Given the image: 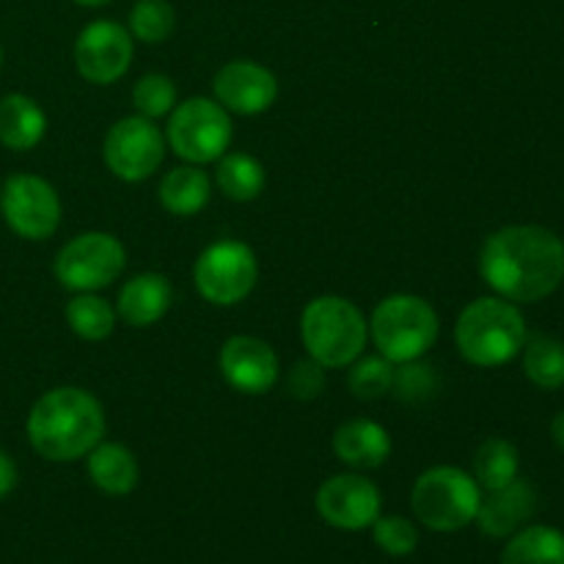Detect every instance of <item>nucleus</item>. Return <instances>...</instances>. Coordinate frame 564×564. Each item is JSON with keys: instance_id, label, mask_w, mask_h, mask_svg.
Returning <instances> with one entry per match:
<instances>
[{"instance_id": "obj_1", "label": "nucleus", "mask_w": 564, "mask_h": 564, "mask_svg": "<svg viewBox=\"0 0 564 564\" xmlns=\"http://www.w3.org/2000/svg\"><path fill=\"white\" fill-rule=\"evenodd\" d=\"M479 273L505 301L538 303L560 290L564 246L545 226H505L485 240Z\"/></svg>"}, {"instance_id": "obj_2", "label": "nucleus", "mask_w": 564, "mask_h": 564, "mask_svg": "<svg viewBox=\"0 0 564 564\" xmlns=\"http://www.w3.org/2000/svg\"><path fill=\"white\" fill-rule=\"evenodd\" d=\"M105 435V411L83 389H53L28 413L31 446L50 463H72L94 449Z\"/></svg>"}, {"instance_id": "obj_3", "label": "nucleus", "mask_w": 564, "mask_h": 564, "mask_svg": "<svg viewBox=\"0 0 564 564\" xmlns=\"http://www.w3.org/2000/svg\"><path fill=\"white\" fill-rule=\"evenodd\" d=\"M455 341L460 356L474 367H501L527 345V319L505 297H479L463 308Z\"/></svg>"}, {"instance_id": "obj_4", "label": "nucleus", "mask_w": 564, "mask_h": 564, "mask_svg": "<svg viewBox=\"0 0 564 564\" xmlns=\"http://www.w3.org/2000/svg\"><path fill=\"white\" fill-rule=\"evenodd\" d=\"M303 347L325 369L350 367L367 347L369 325L361 308L339 295L314 297L301 317Z\"/></svg>"}, {"instance_id": "obj_5", "label": "nucleus", "mask_w": 564, "mask_h": 564, "mask_svg": "<svg viewBox=\"0 0 564 564\" xmlns=\"http://www.w3.org/2000/svg\"><path fill=\"white\" fill-rule=\"evenodd\" d=\"M479 485L471 474L455 466H435L416 479L411 490L413 516L433 532H460L474 523L479 510Z\"/></svg>"}, {"instance_id": "obj_6", "label": "nucleus", "mask_w": 564, "mask_h": 564, "mask_svg": "<svg viewBox=\"0 0 564 564\" xmlns=\"http://www.w3.org/2000/svg\"><path fill=\"white\" fill-rule=\"evenodd\" d=\"M369 328L380 356L391 364H411L435 345L441 323L424 297L391 295L378 303Z\"/></svg>"}, {"instance_id": "obj_7", "label": "nucleus", "mask_w": 564, "mask_h": 564, "mask_svg": "<svg viewBox=\"0 0 564 564\" xmlns=\"http://www.w3.org/2000/svg\"><path fill=\"white\" fill-rule=\"evenodd\" d=\"M169 138L174 154L193 165L224 158L231 143L229 110L207 97H193L171 110Z\"/></svg>"}, {"instance_id": "obj_8", "label": "nucleus", "mask_w": 564, "mask_h": 564, "mask_svg": "<svg viewBox=\"0 0 564 564\" xmlns=\"http://www.w3.org/2000/svg\"><path fill=\"white\" fill-rule=\"evenodd\" d=\"M127 264V251L113 235L86 231L58 251L53 273L72 292H94L113 284Z\"/></svg>"}, {"instance_id": "obj_9", "label": "nucleus", "mask_w": 564, "mask_h": 564, "mask_svg": "<svg viewBox=\"0 0 564 564\" xmlns=\"http://www.w3.org/2000/svg\"><path fill=\"white\" fill-rule=\"evenodd\" d=\"M259 279V262L240 240H220L209 246L193 268V281L204 301L215 306H235L246 301Z\"/></svg>"}, {"instance_id": "obj_10", "label": "nucleus", "mask_w": 564, "mask_h": 564, "mask_svg": "<svg viewBox=\"0 0 564 564\" xmlns=\"http://www.w3.org/2000/svg\"><path fill=\"white\" fill-rule=\"evenodd\" d=\"M0 209L11 231L25 240H47L61 224V198L36 174H14L0 191Z\"/></svg>"}, {"instance_id": "obj_11", "label": "nucleus", "mask_w": 564, "mask_h": 564, "mask_svg": "<svg viewBox=\"0 0 564 564\" xmlns=\"http://www.w3.org/2000/svg\"><path fill=\"white\" fill-rule=\"evenodd\" d=\"M102 154L119 180L143 182L163 163L165 138L147 116H127L108 130Z\"/></svg>"}, {"instance_id": "obj_12", "label": "nucleus", "mask_w": 564, "mask_h": 564, "mask_svg": "<svg viewBox=\"0 0 564 564\" xmlns=\"http://www.w3.org/2000/svg\"><path fill=\"white\" fill-rule=\"evenodd\" d=\"M317 516L341 532H361L380 518V490L361 474H336L319 485L314 496Z\"/></svg>"}, {"instance_id": "obj_13", "label": "nucleus", "mask_w": 564, "mask_h": 564, "mask_svg": "<svg viewBox=\"0 0 564 564\" xmlns=\"http://www.w3.org/2000/svg\"><path fill=\"white\" fill-rule=\"evenodd\" d=\"M132 61V36L113 20H97L80 31L75 42V66L83 80L110 86L119 80Z\"/></svg>"}, {"instance_id": "obj_14", "label": "nucleus", "mask_w": 564, "mask_h": 564, "mask_svg": "<svg viewBox=\"0 0 564 564\" xmlns=\"http://www.w3.org/2000/svg\"><path fill=\"white\" fill-rule=\"evenodd\" d=\"M220 372L240 394H268L279 380V358L257 336H231L220 347Z\"/></svg>"}, {"instance_id": "obj_15", "label": "nucleus", "mask_w": 564, "mask_h": 564, "mask_svg": "<svg viewBox=\"0 0 564 564\" xmlns=\"http://www.w3.org/2000/svg\"><path fill=\"white\" fill-rule=\"evenodd\" d=\"M215 99L237 116L264 113L279 97V80L253 61H231L215 75Z\"/></svg>"}, {"instance_id": "obj_16", "label": "nucleus", "mask_w": 564, "mask_h": 564, "mask_svg": "<svg viewBox=\"0 0 564 564\" xmlns=\"http://www.w3.org/2000/svg\"><path fill=\"white\" fill-rule=\"evenodd\" d=\"M538 510V494L527 479H512L510 485L499 490H488V499L479 501V510L474 523L479 532L494 540L512 538L532 521Z\"/></svg>"}, {"instance_id": "obj_17", "label": "nucleus", "mask_w": 564, "mask_h": 564, "mask_svg": "<svg viewBox=\"0 0 564 564\" xmlns=\"http://www.w3.org/2000/svg\"><path fill=\"white\" fill-rule=\"evenodd\" d=\"M171 301H174V290H171L165 275L141 273L121 286L116 314L132 328H149L165 317Z\"/></svg>"}, {"instance_id": "obj_18", "label": "nucleus", "mask_w": 564, "mask_h": 564, "mask_svg": "<svg viewBox=\"0 0 564 564\" xmlns=\"http://www.w3.org/2000/svg\"><path fill=\"white\" fill-rule=\"evenodd\" d=\"M334 452L345 466L358 468V471H372L389 460L391 438L378 422L352 419L336 430Z\"/></svg>"}, {"instance_id": "obj_19", "label": "nucleus", "mask_w": 564, "mask_h": 564, "mask_svg": "<svg viewBox=\"0 0 564 564\" xmlns=\"http://www.w3.org/2000/svg\"><path fill=\"white\" fill-rule=\"evenodd\" d=\"M47 130V116L25 94H9L0 99V143L14 152L36 147Z\"/></svg>"}, {"instance_id": "obj_20", "label": "nucleus", "mask_w": 564, "mask_h": 564, "mask_svg": "<svg viewBox=\"0 0 564 564\" xmlns=\"http://www.w3.org/2000/svg\"><path fill=\"white\" fill-rule=\"evenodd\" d=\"M88 477L102 494L127 496L138 485V463L132 452L121 444H102L99 441L88 452Z\"/></svg>"}, {"instance_id": "obj_21", "label": "nucleus", "mask_w": 564, "mask_h": 564, "mask_svg": "<svg viewBox=\"0 0 564 564\" xmlns=\"http://www.w3.org/2000/svg\"><path fill=\"white\" fill-rule=\"evenodd\" d=\"M209 193H213V182L193 163L171 169L160 182V204L165 213L182 215V218L202 213L209 202Z\"/></svg>"}, {"instance_id": "obj_22", "label": "nucleus", "mask_w": 564, "mask_h": 564, "mask_svg": "<svg viewBox=\"0 0 564 564\" xmlns=\"http://www.w3.org/2000/svg\"><path fill=\"white\" fill-rule=\"evenodd\" d=\"M501 564H564V532L554 527H523L510 538Z\"/></svg>"}, {"instance_id": "obj_23", "label": "nucleus", "mask_w": 564, "mask_h": 564, "mask_svg": "<svg viewBox=\"0 0 564 564\" xmlns=\"http://www.w3.org/2000/svg\"><path fill=\"white\" fill-rule=\"evenodd\" d=\"M215 180H218L220 193L231 202H253L264 191L262 163L246 152L224 154Z\"/></svg>"}, {"instance_id": "obj_24", "label": "nucleus", "mask_w": 564, "mask_h": 564, "mask_svg": "<svg viewBox=\"0 0 564 564\" xmlns=\"http://www.w3.org/2000/svg\"><path fill=\"white\" fill-rule=\"evenodd\" d=\"M521 457L518 449L505 438H488L474 455V479L482 490H499L518 479Z\"/></svg>"}, {"instance_id": "obj_25", "label": "nucleus", "mask_w": 564, "mask_h": 564, "mask_svg": "<svg viewBox=\"0 0 564 564\" xmlns=\"http://www.w3.org/2000/svg\"><path fill=\"white\" fill-rule=\"evenodd\" d=\"M523 350V372L534 386L545 391L564 386V341L554 336H532Z\"/></svg>"}, {"instance_id": "obj_26", "label": "nucleus", "mask_w": 564, "mask_h": 564, "mask_svg": "<svg viewBox=\"0 0 564 564\" xmlns=\"http://www.w3.org/2000/svg\"><path fill=\"white\" fill-rule=\"evenodd\" d=\"M66 323H69V328L75 330L80 339L102 341L105 336L113 334L116 312L110 308V303L102 301V297L80 292V295L72 297V301L66 303Z\"/></svg>"}, {"instance_id": "obj_27", "label": "nucleus", "mask_w": 564, "mask_h": 564, "mask_svg": "<svg viewBox=\"0 0 564 564\" xmlns=\"http://www.w3.org/2000/svg\"><path fill=\"white\" fill-rule=\"evenodd\" d=\"M176 11L169 0H138L130 11V33L147 44H160L174 33Z\"/></svg>"}, {"instance_id": "obj_28", "label": "nucleus", "mask_w": 564, "mask_h": 564, "mask_svg": "<svg viewBox=\"0 0 564 564\" xmlns=\"http://www.w3.org/2000/svg\"><path fill=\"white\" fill-rule=\"evenodd\" d=\"M394 367L389 358L383 356H367L361 361H352L350 375H347V386L358 400H378V397L389 394L394 386Z\"/></svg>"}, {"instance_id": "obj_29", "label": "nucleus", "mask_w": 564, "mask_h": 564, "mask_svg": "<svg viewBox=\"0 0 564 564\" xmlns=\"http://www.w3.org/2000/svg\"><path fill=\"white\" fill-rule=\"evenodd\" d=\"M372 538L383 554L389 556H411L419 545V529L413 521L402 516H380L372 523Z\"/></svg>"}, {"instance_id": "obj_30", "label": "nucleus", "mask_w": 564, "mask_h": 564, "mask_svg": "<svg viewBox=\"0 0 564 564\" xmlns=\"http://www.w3.org/2000/svg\"><path fill=\"white\" fill-rule=\"evenodd\" d=\"M132 102H135L138 113L147 119H160V116L171 113L176 108V88L171 77L165 75H147L135 83L132 88Z\"/></svg>"}, {"instance_id": "obj_31", "label": "nucleus", "mask_w": 564, "mask_h": 564, "mask_svg": "<svg viewBox=\"0 0 564 564\" xmlns=\"http://www.w3.org/2000/svg\"><path fill=\"white\" fill-rule=\"evenodd\" d=\"M325 367H319L317 361H297L295 367H292L290 372V380H286V386H290L292 397H297V400H314V397L323 394L325 389Z\"/></svg>"}, {"instance_id": "obj_32", "label": "nucleus", "mask_w": 564, "mask_h": 564, "mask_svg": "<svg viewBox=\"0 0 564 564\" xmlns=\"http://www.w3.org/2000/svg\"><path fill=\"white\" fill-rule=\"evenodd\" d=\"M17 488V466L3 449H0V501Z\"/></svg>"}, {"instance_id": "obj_33", "label": "nucleus", "mask_w": 564, "mask_h": 564, "mask_svg": "<svg viewBox=\"0 0 564 564\" xmlns=\"http://www.w3.org/2000/svg\"><path fill=\"white\" fill-rule=\"evenodd\" d=\"M551 435H554V444L564 452V411L554 419V424H551Z\"/></svg>"}, {"instance_id": "obj_34", "label": "nucleus", "mask_w": 564, "mask_h": 564, "mask_svg": "<svg viewBox=\"0 0 564 564\" xmlns=\"http://www.w3.org/2000/svg\"><path fill=\"white\" fill-rule=\"evenodd\" d=\"M75 3H80V6H105V3H110V0H75Z\"/></svg>"}, {"instance_id": "obj_35", "label": "nucleus", "mask_w": 564, "mask_h": 564, "mask_svg": "<svg viewBox=\"0 0 564 564\" xmlns=\"http://www.w3.org/2000/svg\"><path fill=\"white\" fill-rule=\"evenodd\" d=\"M0 66H3V50H0Z\"/></svg>"}]
</instances>
